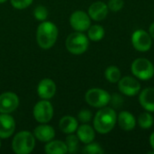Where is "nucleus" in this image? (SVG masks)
I'll use <instances>...</instances> for the list:
<instances>
[{
  "label": "nucleus",
  "instance_id": "1",
  "mask_svg": "<svg viewBox=\"0 0 154 154\" xmlns=\"http://www.w3.org/2000/svg\"><path fill=\"white\" fill-rule=\"evenodd\" d=\"M117 123V115L112 107H102L94 117V128L100 134L110 133Z\"/></svg>",
  "mask_w": 154,
  "mask_h": 154
},
{
  "label": "nucleus",
  "instance_id": "15",
  "mask_svg": "<svg viewBox=\"0 0 154 154\" xmlns=\"http://www.w3.org/2000/svg\"><path fill=\"white\" fill-rule=\"evenodd\" d=\"M33 135L40 142L48 143L55 137V130L49 125L42 124L34 129Z\"/></svg>",
  "mask_w": 154,
  "mask_h": 154
},
{
  "label": "nucleus",
  "instance_id": "18",
  "mask_svg": "<svg viewBox=\"0 0 154 154\" xmlns=\"http://www.w3.org/2000/svg\"><path fill=\"white\" fill-rule=\"evenodd\" d=\"M77 136L79 137V141L85 144L92 143L95 139V130L92 126L87 124H83L82 125L79 126L77 129Z\"/></svg>",
  "mask_w": 154,
  "mask_h": 154
},
{
  "label": "nucleus",
  "instance_id": "34",
  "mask_svg": "<svg viewBox=\"0 0 154 154\" xmlns=\"http://www.w3.org/2000/svg\"><path fill=\"white\" fill-rule=\"evenodd\" d=\"M0 147H1V142H0Z\"/></svg>",
  "mask_w": 154,
  "mask_h": 154
},
{
  "label": "nucleus",
  "instance_id": "11",
  "mask_svg": "<svg viewBox=\"0 0 154 154\" xmlns=\"http://www.w3.org/2000/svg\"><path fill=\"white\" fill-rule=\"evenodd\" d=\"M19 106V98L13 92H5L0 95V113L10 114Z\"/></svg>",
  "mask_w": 154,
  "mask_h": 154
},
{
  "label": "nucleus",
  "instance_id": "19",
  "mask_svg": "<svg viewBox=\"0 0 154 154\" xmlns=\"http://www.w3.org/2000/svg\"><path fill=\"white\" fill-rule=\"evenodd\" d=\"M79 127L78 120L70 116H63L60 121V129L63 134H70L77 131Z\"/></svg>",
  "mask_w": 154,
  "mask_h": 154
},
{
  "label": "nucleus",
  "instance_id": "32",
  "mask_svg": "<svg viewBox=\"0 0 154 154\" xmlns=\"http://www.w3.org/2000/svg\"><path fill=\"white\" fill-rule=\"evenodd\" d=\"M150 144H151L152 148L153 149L154 151V132L151 134V136H150Z\"/></svg>",
  "mask_w": 154,
  "mask_h": 154
},
{
  "label": "nucleus",
  "instance_id": "29",
  "mask_svg": "<svg viewBox=\"0 0 154 154\" xmlns=\"http://www.w3.org/2000/svg\"><path fill=\"white\" fill-rule=\"evenodd\" d=\"M33 0H11V5L16 9H24L32 5Z\"/></svg>",
  "mask_w": 154,
  "mask_h": 154
},
{
  "label": "nucleus",
  "instance_id": "9",
  "mask_svg": "<svg viewBox=\"0 0 154 154\" xmlns=\"http://www.w3.org/2000/svg\"><path fill=\"white\" fill-rule=\"evenodd\" d=\"M118 83L119 91L127 97H134L140 93L141 91V83L134 78L126 76L121 78Z\"/></svg>",
  "mask_w": 154,
  "mask_h": 154
},
{
  "label": "nucleus",
  "instance_id": "28",
  "mask_svg": "<svg viewBox=\"0 0 154 154\" xmlns=\"http://www.w3.org/2000/svg\"><path fill=\"white\" fill-rule=\"evenodd\" d=\"M78 119L79 122L83 124H87L91 121L92 119V113L88 109H83L81 110L78 115Z\"/></svg>",
  "mask_w": 154,
  "mask_h": 154
},
{
  "label": "nucleus",
  "instance_id": "5",
  "mask_svg": "<svg viewBox=\"0 0 154 154\" xmlns=\"http://www.w3.org/2000/svg\"><path fill=\"white\" fill-rule=\"evenodd\" d=\"M131 71L135 78L141 80H149L153 77L154 66L148 59L138 58L133 61Z\"/></svg>",
  "mask_w": 154,
  "mask_h": 154
},
{
  "label": "nucleus",
  "instance_id": "33",
  "mask_svg": "<svg viewBox=\"0 0 154 154\" xmlns=\"http://www.w3.org/2000/svg\"><path fill=\"white\" fill-rule=\"evenodd\" d=\"M5 1H7V0H0V4H3V3H5Z\"/></svg>",
  "mask_w": 154,
  "mask_h": 154
},
{
  "label": "nucleus",
  "instance_id": "17",
  "mask_svg": "<svg viewBox=\"0 0 154 154\" xmlns=\"http://www.w3.org/2000/svg\"><path fill=\"white\" fill-rule=\"evenodd\" d=\"M117 123L124 131H132L135 128L136 119L130 112L122 111L117 116Z\"/></svg>",
  "mask_w": 154,
  "mask_h": 154
},
{
  "label": "nucleus",
  "instance_id": "10",
  "mask_svg": "<svg viewBox=\"0 0 154 154\" xmlns=\"http://www.w3.org/2000/svg\"><path fill=\"white\" fill-rule=\"evenodd\" d=\"M69 23L71 27L77 32H85L91 25V18L88 14L84 11H75L69 17Z\"/></svg>",
  "mask_w": 154,
  "mask_h": 154
},
{
  "label": "nucleus",
  "instance_id": "25",
  "mask_svg": "<svg viewBox=\"0 0 154 154\" xmlns=\"http://www.w3.org/2000/svg\"><path fill=\"white\" fill-rule=\"evenodd\" d=\"M82 152L86 154H101L104 152V150L98 143L92 142V143H88L84 147V149L82 150Z\"/></svg>",
  "mask_w": 154,
  "mask_h": 154
},
{
  "label": "nucleus",
  "instance_id": "23",
  "mask_svg": "<svg viewBox=\"0 0 154 154\" xmlns=\"http://www.w3.org/2000/svg\"><path fill=\"white\" fill-rule=\"evenodd\" d=\"M153 122V117L148 111L141 114L137 119L139 126L143 129H150L152 126Z\"/></svg>",
  "mask_w": 154,
  "mask_h": 154
},
{
  "label": "nucleus",
  "instance_id": "16",
  "mask_svg": "<svg viewBox=\"0 0 154 154\" xmlns=\"http://www.w3.org/2000/svg\"><path fill=\"white\" fill-rule=\"evenodd\" d=\"M140 92L139 103L142 107L148 112H154V88H146Z\"/></svg>",
  "mask_w": 154,
  "mask_h": 154
},
{
  "label": "nucleus",
  "instance_id": "20",
  "mask_svg": "<svg viewBox=\"0 0 154 154\" xmlns=\"http://www.w3.org/2000/svg\"><path fill=\"white\" fill-rule=\"evenodd\" d=\"M45 152L48 154H65L68 152L66 143L62 141H50L45 146Z\"/></svg>",
  "mask_w": 154,
  "mask_h": 154
},
{
  "label": "nucleus",
  "instance_id": "4",
  "mask_svg": "<svg viewBox=\"0 0 154 154\" xmlns=\"http://www.w3.org/2000/svg\"><path fill=\"white\" fill-rule=\"evenodd\" d=\"M88 37L82 33V32H72L66 40V48L74 55L83 54L88 48Z\"/></svg>",
  "mask_w": 154,
  "mask_h": 154
},
{
  "label": "nucleus",
  "instance_id": "30",
  "mask_svg": "<svg viewBox=\"0 0 154 154\" xmlns=\"http://www.w3.org/2000/svg\"><path fill=\"white\" fill-rule=\"evenodd\" d=\"M110 102H112V104H113L114 106L119 107V106H122V104H123L124 101H123V98L121 97V96H119L117 94H115V95H113V97L111 96Z\"/></svg>",
  "mask_w": 154,
  "mask_h": 154
},
{
  "label": "nucleus",
  "instance_id": "3",
  "mask_svg": "<svg viewBox=\"0 0 154 154\" xmlns=\"http://www.w3.org/2000/svg\"><path fill=\"white\" fill-rule=\"evenodd\" d=\"M35 147V136L28 132L17 133L12 142V149L16 154L31 153Z\"/></svg>",
  "mask_w": 154,
  "mask_h": 154
},
{
  "label": "nucleus",
  "instance_id": "12",
  "mask_svg": "<svg viewBox=\"0 0 154 154\" xmlns=\"http://www.w3.org/2000/svg\"><path fill=\"white\" fill-rule=\"evenodd\" d=\"M37 93L42 99H51L56 93V84L51 79H42L37 87Z\"/></svg>",
  "mask_w": 154,
  "mask_h": 154
},
{
  "label": "nucleus",
  "instance_id": "14",
  "mask_svg": "<svg viewBox=\"0 0 154 154\" xmlns=\"http://www.w3.org/2000/svg\"><path fill=\"white\" fill-rule=\"evenodd\" d=\"M108 6L102 1L94 2L88 8V15L94 21L104 20L108 14Z\"/></svg>",
  "mask_w": 154,
  "mask_h": 154
},
{
  "label": "nucleus",
  "instance_id": "24",
  "mask_svg": "<svg viewBox=\"0 0 154 154\" xmlns=\"http://www.w3.org/2000/svg\"><path fill=\"white\" fill-rule=\"evenodd\" d=\"M66 145L68 147V152L69 153H76L79 147V139L77 135L70 134H68L66 138Z\"/></svg>",
  "mask_w": 154,
  "mask_h": 154
},
{
  "label": "nucleus",
  "instance_id": "13",
  "mask_svg": "<svg viewBox=\"0 0 154 154\" xmlns=\"http://www.w3.org/2000/svg\"><path fill=\"white\" fill-rule=\"evenodd\" d=\"M15 130V122L9 114L0 115V138L5 139L10 137Z\"/></svg>",
  "mask_w": 154,
  "mask_h": 154
},
{
  "label": "nucleus",
  "instance_id": "6",
  "mask_svg": "<svg viewBox=\"0 0 154 154\" xmlns=\"http://www.w3.org/2000/svg\"><path fill=\"white\" fill-rule=\"evenodd\" d=\"M85 99L89 106L97 108H102L110 103L111 96L107 91L102 88H95L89 89L86 93Z\"/></svg>",
  "mask_w": 154,
  "mask_h": 154
},
{
  "label": "nucleus",
  "instance_id": "31",
  "mask_svg": "<svg viewBox=\"0 0 154 154\" xmlns=\"http://www.w3.org/2000/svg\"><path fill=\"white\" fill-rule=\"evenodd\" d=\"M149 33L150 35L152 36V38L154 39V22L150 25V28H149Z\"/></svg>",
  "mask_w": 154,
  "mask_h": 154
},
{
  "label": "nucleus",
  "instance_id": "22",
  "mask_svg": "<svg viewBox=\"0 0 154 154\" xmlns=\"http://www.w3.org/2000/svg\"><path fill=\"white\" fill-rule=\"evenodd\" d=\"M105 77L110 83H117L121 79V71L116 66H109L105 70Z\"/></svg>",
  "mask_w": 154,
  "mask_h": 154
},
{
  "label": "nucleus",
  "instance_id": "8",
  "mask_svg": "<svg viewBox=\"0 0 154 154\" xmlns=\"http://www.w3.org/2000/svg\"><path fill=\"white\" fill-rule=\"evenodd\" d=\"M132 44L134 48L141 52L148 51L152 45V38L148 32L143 29H138L132 34Z\"/></svg>",
  "mask_w": 154,
  "mask_h": 154
},
{
  "label": "nucleus",
  "instance_id": "7",
  "mask_svg": "<svg viewBox=\"0 0 154 154\" xmlns=\"http://www.w3.org/2000/svg\"><path fill=\"white\" fill-rule=\"evenodd\" d=\"M32 113L37 122L41 124H47L52 119L53 106L48 100L42 99L34 106Z\"/></svg>",
  "mask_w": 154,
  "mask_h": 154
},
{
  "label": "nucleus",
  "instance_id": "26",
  "mask_svg": "<svg viewBox=\"0 0 154 154\" xmlns=\"http://www.w3.org/2000/svg\"><path fill=\"white\" fill-rule=\"evenodd\" d=\"M49 12L48 9L43 6V5H38L35 7L34 11H33V15L35 17V19L39 20V21H45L48 17Z\"/></svg>",
  "mask_w": 154,
  "mask_h": 154
},
{
  "label": "nucleus",
  "instance_id": "2",
  "mask_svg": "<svg viewBox=\"0 0 154 154\" xmlns=\"http://www.w3.org/2000/svg\"><path fill=\"white\" fill-rule=\"evenodd\" d=\"M58 28L51 22L43 21L37 28L36 40L42 49H51L56 42L58 37Z\"/></svg>",
  "mask_w": 154,
  "mask_h": 154
},
{
  "label": "nucleus",
  "instance_id": "27",
  "mask_svg": "<svg viewBox=\"0 0 154 154\" xmlns=\"http://www.w3.org/2000/svg\"><path fill=\"white\" fill-rule=\"evenodd\" d=\"M125 5L124 0H109L107 6L108 9L111 10L112 12H119L120 10L123 9Z\"/></svg>",
  "mask_w": 154,
  "mask_h": 154
},
{
  "label": "nucleus",
  "instance_id": "21",
  "mask_svg": "<svg viewBox=\"0 0 154 154\" xmlns=\"http://www.w3.org/2000/svg\"><path fill=\"white\" fill-rule=\"evenodd\" d=\"M105 35V30L101 25L94 24L90 25L88 29V37L90 41L93 42H99L103 39Z\"/></svg>",
  "mask_w": 154,
  "mask_h": 154
}]
</instances>
